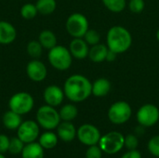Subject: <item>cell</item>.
<instances>
[{
  "label": "cell",
  "instance_id": "9c48e42d",
  "mask_svg": "<svg viewBox=\"0 0 159 158\" xmlns=\"http://www.w3.org/2000/svg\"><path fill=\"white\" fill-rule=\"evenodd\" d=\"M159 120V109L152 103H146L137 112V121L143 128L155 126Z\"/></svg>",
  "mask_w": 159,
  "mask_h": 158
},
{
  "label": "cell",
  "instance_id": "603a6c76",
  "mask_svg": "<svg viewBox=\"0 0 159 158\" xmlns=\"http://www.w3.org/2000/svg\"><path fill=\"white\" fill-rule=\"evenodd\" d=\"M60 117L61 121H69L72 122L78 115V109L77 107L73 103H67L64 104L59 111Z\"/></svg>",
  "mask_w": 159,
  "mask_h": 158
},
{
  "label": "cell",
  "instance_id": "d6a6232c",
  "mask_svg": "<svg viewBox=\"0 0 159 158\" xmlns=\"http://www.w3.org/2000/svg\"><path fill=\"white\" fill-rule=\"evenodd\" d=\"M102 153L103 152L102 151L99 145H91L88 148L86 152V158H102Z\"/></svg>",
  "mask_w": 159,
  "mask_h": 158
},
{
  "label": "cell",
  "instance_id": "2e32d148",
  "mask_svg": "<svg viewBox=\"0 0 159 158\" xmlns=\"http://www.w3.org/2000/svg\"><path fill=\"white\" fill-rule=\"evenodd\" d=\"M17 37L16 28L12 23L6 20H0V45H9Z\"/></svg>",
  "mask_w": 159,
  "mask_h": 158
},
{
  "label": "cell",
  "instance_id": "cb8c5ba5",
  "mask_svg": "<svg viewBox=\"0 0 159 158\" xmlns=\"http://www.w3.org/2000/svg\"><path fill=\"white\" fill-rule=\"evenodd\" d=\"M35 6L39 14L47 16L55 11L57 7V2L56 0H37Z\"/></svg>",
  "mask_w": 159,
  "mask_h": 158
},
{
  "label": "cell",
  "instance_id": "7c38bea8",
  "mask_svg": "<svg viewBox=\"0 0 159 158\" xmlns=\"http://www.w3.org/2000/svg\"><path fill=\"white\" fill-rule=\"evenodd\" d=\"M26 75L34 82H42L47 78L48 69L45 63L38 59H33L30 61L25 68Z\"/></svg>",
  "mask_w": 159,
  "mask_h": 158
},
{
  "label": "cell",
  "instance_id": "4fadbf2b",
  "mask_svg": "<svg viewBox=\"0 0 159 158\" xmlns=\"http://www.w3.org/2000/svg\"><path fill=\"white\" fill-rule=\"evenodd\" d=\"M64 97H65V94H64L63 88L56 85L48 86L43 92V99L46 104L50 105L55 108L62 103Z\"/></svg>",
  "mask_w": 159,
  "mask_h": 158
},
{
  "label": "cell",
  "instance_id": "ba28073f",
  "mask_svg": "<svg viewBox=\"0 0 159 158\" xmlns=\"http://www.w3.org/2000/svg\"><path fill=\"white\" fill-rule=\"evenodd\" d=\"M108 118L115 125L127 123L132 115V109L127 102L119 101L113 103L108 110Z\"/></svg>",
  "mask_w": 159,
  "mask_h": 158
},
{
  "label": "cell",
  "instance_id": "6da1fadb",
  "mask_svg": "<svg viewBox=\"0 0 159 158\" xmlns=\"http://www.w3.org/2000/svg\"><path fill=\"white\" fill-rule=\"evenodd\" d=\"M63 91L69 101L82 102L92 94V83L83 74H72L65 80Z\"/></svg>",
  "mask_w": 159,
  "mask_h": 158
},
{
  "label": "cell",
  "instance_id": "44dd1931",
  "mask_svg": "<svg viewBox=\"0 0 159 158\" xmlns=\"http://www.w3.org/2000/svg\"><path fill=\"white\" fill-rule=\"evenodd\" d=\"M38 41L44 49H51L57 46V36L51 30H43L38 35Z\"/></svg>",
  "mask_w": 159,
  "mask_h": 158
},
{
  "label": "cell",
  "instance_id": "f1b7e54d",
  "mask_svg": "<svg viewBox=\"0 0 159 158\" xmlns=\"http://www.w3.org/2000/svg\"><path fill=\"white\" fill-rule=\"evenodd\" d=\"M83 38L89 46H94V45H97L100 43L101 35L96 30L89 29L87 31V33L85 34V35L83 36Z\"/></svg>",
  "mask_w": 159,
  "mask_h": 158
},
{
  "label": "cell",
  "instance_id": "ac0fdd59",
  "mask_svg": "<svg viewBox=\"0 0 159 158\" xmlns=\"http://www.w3.org/2000/svg\"><path fill=\"white\" fill-rule=\"evenodd\" d=\"M108 50H109V48H108L107 46L99 43V44L91 46V47H89L88 57L89 58V60L92 62L101 63V62H103L106 60Z\"/></svg>",
  "mask_w": 159,
  "mask_h": 158
},
{
  "label": "cell",
  "instance_id": "e0dca14e",
  "mask_svg": "<svg viewBox=\"0 0 159 158\" xmlns=\"http://www.w3.org/2000/svg\"><path fill=\"white\" fill-rule=\"evenodd\" d=\"M22 115L8 110L5 112V114L2 116V123L4 127L9 130H17L20 125L22 123Z\"/></svg>",
  "mask_w": 159,
  "mask_h": 158
},
{
  "label": "cell",
  "instance_id": "9a60e30c",
  "mask_svg": "<svg viewBox=\"0 0 159 158\" xmlns=\"http://www.w3.org/2000/svg\"><path fill=\"white\" fill-rule=\"evenodd\" d=\"M57 135L60 140L64 142H73L76 137V129L72 122L62 121L57 127Z\"/></svg>",
  "mask_w": 159,
  "mask_h": 158
},
{
  "label": "cell",
  "instance_id": "4dcf8cb0",
  "mask_svg": "<svg viewBox=\"0 0 159 158\" xmlns=\"http://www.w3.org/2000/svg\"><path fill=\"white\" fill-rule=\"evenodd\" d=\"M138 145H139V140L136 135L129 134L125 137L124 146H126L128 150H136Z\"/></svg>",
  "mask_w": 159,
  "mask_h": 158
},
{
  "label": "cell",
  "instance_id": "8d00e7d4",
  "mask_svg": "<svg viewBox=\"0 0 159 158\" xmlns=\"http://www.w3.org/2000/svg\"><path fill=\"white\" fill-rule=\"evenodd\" d=\"M156 37H157V40L159 42V29L157 31V34H156Z\"/></svg>",
  "mask_w": 159,
  "mask_h": 158
},
{
  "label": "cell",
  "instance_id": "4316f807",
  "mask_svg": "<svg viewBox=\"0 0 159 158\" xmlns=\"http://www.w3.org/2000/svg\"><path fill=\"white\" fill-rule=\"evenodd\" d=\"M20 13L21 18H23L24 20H33L36 17V15L38 14V11H37L35 4L26 3L20 7Z\"/></svg>",
  "mask_w": 159,
  "mask_h": 158
},
{
  "label": "cell",
  "instance_id": "30bf717a",
  "mask_svg": "<svg viewBox=\"0 0 159 158\" xmlns=\"http://www.w3.org/2000/svg\"><path fill=\"white\" fill-rule=\"evenodd\" d=\"M39 125L34 120L22 121L17 129V137L21 140L25 144L35 142L40 133Z\"/></svg>",
  "mask_w": 159,
  "mask_h": 158
},
{
  "label": "cell",
  "instance_id": "d4e9b609",
  "mask_svg": "<svg viewBox=\"0 0 159 158\" xmlns=\"http://www.w3.org/2000/svg\"><path fill=\"white\" fill-rule=\"evenodd\" d=\"M102 2L109 11L114 13L122 12L127 6L126 0H102Z\"/></svg>",
  "mask_w": 159,
  "mask_h": 158
},
{
  "label": "cell",
  "instance_id": "484cf974",
  "mask_svg": "<svg viewBox=\"0 0 159 158\" xmlns=\"http://www.w3.org/2000/svg\"><path fill=\"white\" fill-rule=\"evenodd\" d=\"M43 49L44 48L38 40H32L28 42L26 46V52L33 59H39L42 55Z\"/></svg>",
  "mask_w": 159,
  "mask_h": 158
},
{
  "label": "cell",
  "instance_id": "836d02e7",
  "mask_svg": "<svg viewBox=\"0 0 159 158\" xmlns=\"http://www.w3.org/2000/svg\"><path fill=\"white\" fill-rule=\"evenodd\" d=\"M10 138L5 134H0V154H5L8 152Z\"/></svg>",
  "mask_w": 159,
  "mask_h": 158
},
{
  "label": "cell",
  "instance_id": "5bb4252c",
  "mask_svg": "<svg viewBox=\"0 0 159 158\" xmlns=\"http://www.w3.org/2000/svg\"><path fill=\"white\" fill-rule=\"evenodd\" d=\"M68 48L75 59L83 60L89 56V47L84 38H74L70 42Z\"/></svg>",
  "mask_w": 159,
  "mask_h": 158
},
{
  "label": "cell",
  "instance_id": "ffe728a7",
  "mask_svg": "<svg viewBox=\"0 0 159 158\" xmlns=\"http://www.w3.org/2000/svg\"><path fill=\"white\" fill-rule=\"evenodd\" d=\"M111 82L103 77L96 79L92 83V95L98 98L106 96L111 90Z\"/></svg>",
  "mask_w": 159,
  "mask_h": 158
},
{
  "label": "cell",
  "instance_id": "5b68a950",
  "mask_svg": "<svg viewBox=\"0 0 159 158\" xmlns=\"http://www.w3.org/2000/svg\"><path fill=\"white\" fill-rule=\"evenodd\" d=\"M34 106V97L25 91H20L13 94L8 101L9 110L20 115H24L30 113Z\"/></svg>",
  "mask_w": 159,
  "mask_h": 158
},
{
  "label": "cell",
  "instance_id": "d6986e66",
  "mask_svg": "<svg viewBox=\"0 0 159 158\" xmlns=\"http://www.w3.org/2000/svg\"><path fill=\"white\" fill-rule=\"evenodd\" d=\"M20 155L22 158H44L45 149L39 144V142H34L26 143Z\"/></svg>",
  "mask_w": 159,
  "mask_h": 158
},
{
  "label": "cell",
  "instance_id": "3957f363",
  "mask_svg": "<svg viewBox=\"0 0 159 158\" xmlns=\"http://www.w3.org/2000/svg\"><path fill=\"white\" fill-rule=\"evenodd\" d=\"M48 60L50 65L58 71L68 70L73 62V56L69 48L57 45L48 50Z\"/></svg>",
  "mask_w": 159,
  "mask_h": 158
},
{
  "label": "cell",
  "instance_id": "1f68e13d",
  "mask_svg": "<svg viewBox=\"0 0 159 158\" xmlns=\"http://www.w3.org/2000/svg\"><path fill=\"white\" fill-rule=\"evenodd\" d=\"M145 7L144 0H129V8L133 13H141Z\"/></svg>",
  "mask_w": 159,
  "mask_h": 158
},
{
  "label": "cell",
  "instance_id": "74e56055",
  "mask_svg": "<svg viewBox=\"0 0 159 158\" xmlns=\"http://www.w3.org/2000/svg\"><path fill=\"white\" fill-rule=\"evenodd\" d=\"M0 158H6V156H4V154H0Z\"/></svg>",
  "mask_w": 159,
  "mask_h": 158
},
{
  "label": "cell",
  "instance_id": "52a82bcc",
  "mask_svg": "<svg viewBox=\"0 0 159 158\" xmlns=\"http://www.w3.org/2000/svg\"><path fill=\"white\" fill-rule=\"evenodd\" d=\"M125 137L122 133L117 131H111L101 137L99 146L102 151L107 155H115L122 150L124 147Z\"/></svg>",
  "mask_w": 159,
  "mask_h": 158
},
{
  "label": "cell",
  "instance_id": "d590c367",
  "mask_svg": "<svg viewBox=\"0 0 159 158\" xmlns=\"http://www.w3.org/2000/svg\"><path fill=\"white\" fill-rule=\"evenodd\" d=\"M116 56H117L116 53H115L114 51L109 49L108 52H107V56H106V60L105 61H114L116 60Z\"/></svg>",
  "mask_w": 159,
  "mask_h": 158
},
{
  "label": "cell",
  "instance_id": "8fae6325",
  "mask_svg": "<svg viewBox=\"0 0 159 158\" xmlns=\"http://www.w3.org/2000/svg\"><path fill=\"white\" fill-rule=\"evenodd\" d=\"M76 137L78 141L84 145L91 146L98 144L102 136L98 128L91 124H84L78 128Z\"/></svg>",
  "mask_w": 159,
  "mask_h": 158
},
{
  "label": "cell",
  "instance_id": "277c9868",
  "mask_svg": "<svg viewBox=\"0 0 159 158\" xmlns=\"http://www.w3.org/2000/svg\"><path fill=\"white\" fill-rule=\"evenodd\" d=\"M59 112L50 105H42L36 112V122L42 129L46 130H53L57 129L61 123Z\"/></svg>",
  "mask_w": 159,
  "mask_h": 158
},
{
  "label": "cell",
  "instance_id": "7402d4cb",
  "mask_svg": "<svg viewBox=\"0 0 159 158\" xmlns=\"http://www.w3.org/2000/svg\"><path fill=\"white\" fill-rule=\"evenodd\" d=\"M58 141L59 137L57 133H54L51 130H47L40 135L38 142L45 150H51L57 146Z\"/></svg>",
  "mask_w": 159,
  "mask_h": 158
},
{
  "label": "cell",
  "instance_id": "f546056e",
  "mask_svg": "<svg viewBox=\"0 0 159 158\" xmlns=\"http://www.w3.org/2000/svg\"><path fill=\"white\" fill-rule=\"evenodd\" d=\"M147 147L150 154H152L156 157H159V135L154 136L150 139Z\"/></svg>",
  "mask_w": 159,
  "mask_h": 158
},
{
  "label": "cell",
  "instance_id": "83f0119b",
  "mask_svg": "<svg viewBox=\"0 0 159 158\" xmlns=\"http://www.w3.org/2000/svg\"><path fill=\"white\" fill-rule=\"evenodd\" d=\"M25 146V143L20 140L18 137H12L9 141V146H8V153L13 156L20 155L23 148Z\"/></svg>",
  "mask_w": 159,
  "mask_h": 158
},
{
  "label": "cell",
  "instance_id": "e575fe53",
  "mask_svg": "<svg viewBox=\"0 0 159 158\" xmlns=\"http://www.w3.org/2000/svg\"><path fill=\"white\" fill-rule=\"evenodd\" d=\"M120 158H142V155L137 149L136 150H129V152L124 154Z\"/></svg>",
  "mask_w": 159,
  "mask_h": 158
},
{
  "label": "cell",
  "instance_id": "7a4b0ae2",
  "mask_svg": "<svg viewBox=\"0 0 159 158\" xmlns=\"http://www.w3.org/2000/svg\"><path fill=\"white\" fill-rule=\"evenodd\" d=\"M106 42L108 48L118 55L129 50L132 44V36L128 29L116 25L107 32Z\"/></svg>",
  "mask_w": 159,
  "mask_h": 158
},
{
  "label": "cell",
  "instance_id": "8992f818",
  "mask_svg": "<svg viewBox=\"0 0 159 158\" xmlns=\"http://www.w3.org/2000/svg\"><path fill=\"white\" fill-rule=\"evenodd\" d=\"M67 33L74 38H83L89 28V20L87 17L82 13L71 14L65 23Z\"/></svg>",
  "mask_w": 159,
  "mask_h": 158
}]
</instances>
